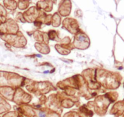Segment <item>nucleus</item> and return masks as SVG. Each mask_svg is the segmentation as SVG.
I'll list each match as a JSON object with an SVG mask.
<instances>
[{
  "instance_id": "obj_2",
  "label": "nucleus",
  "mask_w": 124,
  "mask_h": 117,
  "mask_svg": "<svg viewBox=\"0 0 124 117\" xmlns=\"http://www.w3.org/2000/svg\"><path fill=\"white\" fill-rule=\"evenodd\" d=\"M44 73H49V71H45V72H44Z\"/></svg>"
},
{
  "instance_id": "obj_1",
  "label": "nucleus",
  "mask_w": 124,
  "mask_h": 117,
  "mask_svg": "<svg viewBox=\"0 0 124 117\" xmlns=\"http://www.w3.org/2000/svg\"><path fill=\"white\" fill-rule=\"evenodd\" d=\"M39 116L40 117H46V115L44 112H40L39 113Z\"/></svg>"
}]
</instances>
